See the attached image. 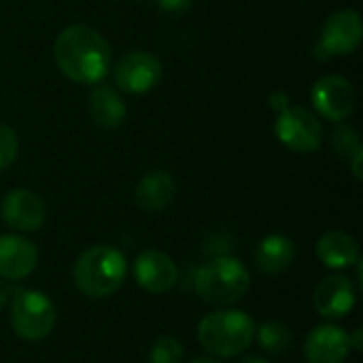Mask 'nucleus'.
Wrapping results in <instances>:
<instances>
[{
	"mask_svg": "<svg viewBox=\"0 0 363 363\" xmlns=\"http://www.w3.org/2000/svg\"><path fill=\"white\" fill-rule=\"evenodd\" d=\"M57 68L74 83L96 85L111 68V45L91 26L74 23L64 28L53 47Z\"/></svg>",
	"mask_w": 363,
	"mask_h": 363,
	"instance_id": "obj_1",
	"label": "nucleus"
},
{
	"mask_svg": "<svg viewBox=\"0 0 363 363\" xmlns=\"http://www.w3.org/2000/svg\"><path fill=\"white\" fill-rule=\"evenodd\" d=\"M349 353V334L338 325L315 328L304 345V357L308 363H342Z\"/></svg>",
	"mask_w": 363,
	"mask_h": 363,
	"instance_id": "obj_14",
	"label": "nucleus"
},
{
	"mask_svg": "<svg viewBox=\"0 0 363 363\" xmlns=\"http://www.w3.org/2000/svg\"><path fill=\"white\" fill-rule=\"evenodd\" d=\"M189 363H221V362L211 359V357H198V359H194V362H189Z\"/></svg>",
	"mask_w": 363,
	"mask_h": 363,
	"instance_id": "obj_26",
	"label": "nucleus"
},
{
	"mask_svg": "<svg viewBox=\"0 0 363 363\" xmlns=\"http://www.w3.org/2000/svg\"><path fill=\"white\" fill-rule=\"evenodd\" d=\"M128 264L119 249L108 245H94L83 251L72 268L77 289L94 300L113 296L125 281Z\"/></svg>",
	"mask_w": 363,
	"mask_h": 363,
	"instance_id": "obj_2",
	"label": "nucleus"
},
{
	"mask_svg": "<svg viewBox=\"0 0 363 363\" xmlns=\"http://www.w3.org/2000/svg\"><path fill=\"white\" fill-rule=\"evenodd\" d=\"M255 338L259 347L270 355H283L291 347V332L283 321H266L255 328Z\"/></svg>",
	"mask_w": 363,
	"mask_h": 363,
	"instance_id": "obj_19",
	"label": "nucleus"
},
{
	"mask_svg": "<svg viewBox=\"0 0 363 363\" xmlns=\"http://www.w3.org/2000/svg\"><path fill=\"white\" fill-rule=\"evenodd\" d=\"M162 79V62L149 51H130L115 66V83L128 94H145Z\"/></svg>",
	"mask_w": 363,
	"mask_h": 363,
	"instance_id": "obj_7",
	"label": "nucleus"
},
{
	"mask_svg": "<svg viewBox=\"0 0 363 363\" xmlns=\"http://www.w3.org/2000/svg\"><path fill=\"white\" fill-rule=\"evenodd\" d=\"M274 134L296 153H313L323 143L321 121L302 106H285L274 123Z\"/></svg>",
	"mask_w": 363,
	"mask_h": 363,
	"instance_id": "obj_6",
	"label": "nucleus"
},
{
	"mask_svg": "<svg viewBox=\"0 0 363 363\" xmlns=\"http://www.w3.org/2000/svg\"><path fill=\"white\" fill-rule=\"evenodd\" d=\"M249 270L234 257L221 255L196 270L194 289L211 306H230L249 291Z\"/></svg>",
	"mask_w": 363,
	"mask_h": 363,
	"instance_id": "obj_4",
	"label": "nucleus"
},
{
	"mask_svg": "<svg viewBox=\"0 0 363 363\" xmlns=\"http://www.w3.org/2000/svg\"><path fill=\"white\" fill-rule=\"evenodd\" d=\"M57 311L53 302L34 289L17 291L11 302V325L13 332L30 342L47 338L55 328Z\"/></svg>",
	"mask_w": 363,
	"mask_h": 363,
	"instance_id": "obj_5",
	"label": "nucleus"
},
{
	"mask_svg": "<svg viewBox=\"0 0 363 363\" xmlns=\"http://www.w3.org/2000/svg\"><path fill=\"white\" fill-rule=\"evenodd\" d=\"M6 300H9V289H6L4 283H0V311L6 306Z\"/></svg>",
	"mask_w": 363,
	"mask_h": 363,
	"instance_id": "obj_24",
	"label": "nucleus"
},
{
	"mask_svg": "<svg viewBox=\"0 0 363 363\" xmlns=\"http://www.w3.org/2000/svg\"><path fill=\"white\" fill-rule=\"evenodd\" d=\"M125 113H128L125 104L115 89H111L106 85H98L91 89L89 115H91L94 123H98L102 128H117L125 119Z\"/></svg>",
	"mask_w": 363,
	"mask_h": 363,
	"instance_id": "obj_18",
	"label": "nucleus"
},
{
	"mask_svg": "<svg viewBox=\"0 0 363 363\" xmlns=\"http://www.w3.org/2000/svg\"><path fill=\"white\" fill-rule=\"evenodd\" d=\"M296 257V245L291 238L283 234H270L259 240L255 249V264L264 274H281L285 272Z\"/></svg>",
	"mask_w": 363,
	"mask_h": 363,
	"instance_id": "obj_17",
	"label": "nucleus"
},
{
	"mask_svg": "<svg viewBox=\"0 0 363 363\" xmlns=\"http://www.w3.org/2000/svg\"><path fill=\"white\" fill-rule=\"evenodd\" d=\"M0 215L17 232H34L45 223V202L30 189H13L2 198Z\"/></svg>",
	"mask_w": 363,
	"mask_h": 363,
	"instance_id": "obj_10",
	"label": "nucleus"
},
{
	"mask_svg": "<svg viewBox=\"0 0 363 363\" xmlns=\"http://www.w3.org/2000/svg\"><path fill=\"white\" fill-rule=\"evenodd\" d=\"M183 345L172 336H160L149 353V363H181Z\"/></svg>",
	"mask_w": 363,
	"mask_h": 363,
	"instance_id": "obj_20",
	"label": "nucleus"
},
{
	"mask_svg": "<svg viewBox=\"0 0 363 363\" xmlns=\"http://www.w3.org/2000/svg\"><path fill=\"white\" fill-rule=\"evenodd\" d=\"M174 191H177V185H174V179L164 172V170H151L147 172L138 185H136V204L147 211V213H160L164 211L172 198H174Z\"/></svg>",
	"mask_w": 363,
	"mask_h": 363,
	"instance_id": "obj_16",
	"label": "nucleus"
},
{
	"mask_svg": "<svg viewBox=\"0 0 363 363\" xmlns=\"http://www.w3.org/2000/svg\"><path fill=\"white\" fill-rule=\"evenodd\" d=\"M357 294L347 277H325L319 281L313 294V306L315 311L325 319H342L347 317L355 306Z\"/></svg>",
	"mask_w": 363,
	"mask_h": 363,
	"instance_id": "obj_12",
	"label": "nucleus"
},
{
	"mask_svg": "<svg viewBox=\"0 0 363 363\" xmlns=\"http://www.w3.org/2000/svg\"><path fill=\"white\" fill-rule=\"evenodd\" d=\"M332 143H334V149H336L340 155H345V157H351V155H355V153L362 149V145H359V138H357L355 130H353V128H349V125L338 128V130L334 132Z\"/></svg>",
	"mask_w": 363,
	"mask_h": 363,
	"instance_id": "obj_22",
	"label": "nucleus"
},
{
	"mask_svg": "<svg viewBox=\"0 0 363 363\" xmlns=\"http://www.w3.org/2000/svg\"><path fill=\"white\" fill-rule=\"evenodd\" d=\"M362 38L363 23L359 13L353 9H342L325 21L319 49L328 55H349L359 47Z\"/></svg>",
	"mask_w": 363,
	"mask_h": 363,
	"instance_id": "obj_9",
	"label": "nucleus"
},
{
	"mask_svg": "<svg viewBox=\"0 0 363 363\" xmlns=\"http://www.w3.org/2000/svg\"><path fill=\"white\" fill-rule=\"evenodd\" d=\"M19 151V138L13 128L0 123V172L9 168Z\"/></svg>",
	"mask_w": 363,
	"mask_h": 363,
	"instance_id": "obj_21",
	"label": "nucleus"
},
{
	"mask_svg": "<svg viewBox=\"0 0 363 363\" xmlns=\"http://www.w3.org/2000/svg\"><path fill=\"white\" fill-rule=\"evenodd\" d=\"M311 98L317 113L330 121H342L355 108V89L349 79L338 74L319 79L313 85Z\"/></svg>",
	"mask_w": 363,
	"mask_h": 363,
	"instance_id": "obj_8",
	"label": "nucleus"
},
{
	"mask_svg": "<svg viewBox=\"0 0 363 363\" xmlns=\"http://www.w3.org/2000/svg\"><path fill=\"white\" fill-rule=\"evenodd\" d=\"M253 338L255 323L242 311H215L198 325V340L202 349L217 357H236L245 353Z\"/></svg>",
	"mask_w": 363,
	"mask_h": 363,
	"instance_id": "obj_3",
	"label": "nucleus"
},
{
	"mask_svg": "<svg viewBox=\"0 0 363 363\" xmlns=\"http://www.w3.org/2000/svg\"><path fill=\"white\" fill-rule=\"evenodd\" d=\"M162 9L164 11H170V13H181L185 9H189L191 0H160Z\"/></svg>",
	"mask_w": 363,
	"mask_h": 363,
	"instance_id": "obj_23",
	"label": "nucleus"
},
{
	"mask_svg": "<svg viewBox=\"0 0 363 363\" xmlns=\"http://www.w3.org/2000/svg\"><path fill=\"white\" fill-rule=\"evenodd\" d=\"M36 262L38 251L32 240L17 234L0 236V279L21 281L34 272Z\"/></svg>",
	"mask_w": 363,
	"mask_h": 363,
	"instance_id": "obj_13",
	"label": "nucleus"
},
{
	"mask_svg": "<svg viewBox=\"0 0 363 363\" xmlns=\"http://www.w3.org/2000/svg\"><path fill=\"white\" fill-rule=\"evenodd\" d=\"M240 363H270L268 359H264V357H257V355H249V357H245Z\"/></svg>",
	"mask_w": 363,
	"mask_h": 363,
	"instance_id": "obj_25",
	"label": "nucleus"
},
{
	"mask_svg": "<svg viewBox=\"0 0 363 363\" xmlns=\"http://www.w3.org/2000/svg\"><path fill=\"white\" fill-rule=\"evenodd\" d=\"M134 279L149 294H166L179 281L177 264L170 255L149 249L143 251L134 262Z\"/></svg>",
	"mask_w": 363,
	"mask_h": 363,
	"instance_id": "obj_11",
	"label": "nucleus"
},
{
	"mask_svg": "<svg viewBox=\"0 0 363 363\" xmlns=\"http://www.w3.org/2000/svg\"><path fill=\"white\" fill-rule=\"evenodd\" d=\"M317 257L325 268L345 270L359 262V245L351 234L330 230L317 240Z\"/></svg>",
	"mask_w": 363,
	"mask_h": 363,
	"instance_id": "obj_15",
	"label": "nucleus"
}]
</instances>
